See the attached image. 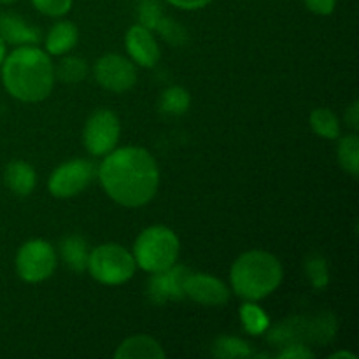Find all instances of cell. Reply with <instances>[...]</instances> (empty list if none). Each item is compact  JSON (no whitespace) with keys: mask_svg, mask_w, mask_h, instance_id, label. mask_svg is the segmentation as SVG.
Masks as SVG:
<instances>
[{"mask_svg":"<svg viewBox=\"0 0 359 359\" xmlns=\"http://www.w3.org/2000/svg\"><path fill=\"white\" fill-rule=\"evenodd\" d=\"M102 188L119 205L142 207L156 195L160 170L144 147L112 149L98 167Z\"/></svg>","mask_w":359,"mask_h":359,"instance_id":"6da1fadb","label":"cell"},{"mask_svg":"<svg viewBox=\"0 0 359 359\" xmlns=\"http://www.w3.org/2000/svg\"><path fill=\"white\" fill-rule=\"evenodd\" d=\"M2 83L11 97L27 104L42 102L55 86V67L46 51L20 46L2 62Z\"/></svg>","mask_w":359,"mask_h":359,"instance_id":"7a4b0ae2","label":"cell"},{"mask_svg":"<svg viewBox=\"0 0 359 359\" xmlns=\"http://www.w3.org/2000/svg\"><path fill=\"white\" fill-rule=\"evenodd\" d=\"M283 265L266 251H248L231 266V286L245 302H258L272 294L283 283Z\"/></svg>","mask_w":359,"mask_h":359,"instance_id":"3957f363","label":"cell"},{"mask_svg":"<svg viewBox=\"0 0 359 359\" xmlns=\"http://www.w3.org/2000/svg\"><path fill=\"white\" fill-rule=\"evenodd\" d=\"M179 238L170 228L151 226L137 237L133 258L142 270L151 273L163 272L175 265L179 258Z\"/></svg>","mask_w":359,"mask_h":359,"instance_id":"277c9868","label":"cell"},{"mask_svg":"<svg viewBox=\"0 0 359 359\" xmlns=\"http://www.w3.org/2000/svg\"><path fill=\"white\" fill-rule=\"evenodd\" d=\"M135 258L119 244H102L90 252L88 270L95 280L107 286H118L135 273Z\"/></svg>","mask_w":359,"mask_h":359,"instance_id":"5b68a950","label":"cell"},{"mask_svg":"<svg viewBox=\"0 0 359 359\" xmlns=\"http://www.w3.org/2000/svg\"><path fill=\"white\" fill-rule=\"evenodd\" d=\"M56 269V252L46 241H30L16 255V272L25 283L37 284L49 279Z\"/></svg>","mask_w":359,"mask_h":359,"instance_id":"8992f818","label":"cell"},{"mask_svg":"<svg viewBox=\"0 0 359 359\" xmlns=\"http://www.w3.org/2000/svg\"><path fill=\"white\" fill-rule=\"evenodd\" d=\"M97 167L90 160H70L60 165L49 177V191L56 198L79 195L97 177Z\"/></svg>","mask_w":359,"mask_h":359,"instance_id":"52a82bcc","label":"cell"},{"mask_svg":"<svg viewBox=\"0 0 359 359\" xmlns=\"http://www.w3.org/2000/svg\"><path fill=\"white\" fill-rule=\"evenodd\" d=\"M119 132L121 126L118 116L109 109H100L93 112L84 125V146L93 156H105L118 146Z\"/></svg>","mask_w":359,"mask_h":359,"instance_id":"ba28073f","label":"cell"},{"mask_svg":"<svg viewBox=\"0 0 359 359\" xmlns=\"http://www.w3.org/2000/svg\"><path fill=\"white\" fill-rule=\"evenodd\" d=\"M95 77L102 88L123 93L135 86L137 70L130 60L121 55H105L95 65Z\"/></svg>","mask_w":359,"mask_h":359,"instance_id":"9c48e42d","label":"cell"},{"mask_svg":"<svg viewBox=\"0 0 359 359\" xmlns=\"http://www.w3.org/2000/svg\"><path fill=\"white\" fill-rule=\"evenodd\" d=\"M186 298L209 307H223L230 300V290L223 280L209 273H188L182 284Z\"/></svg>","mask_w":359,"mask_h":359,"instance_id":"30bf717a","label":"cell"},{"mask_svg":"<svg viewBox=\"0 0 359 359\" xmlns=\"http://www.w3.org/2000/svg\"><path fill=\"white\" fill-rule=\"evenodd\" d=\"M189 270L181 265H172L163 272H156L149 280V298L156 305H163L167 302L184 300L186 294L182 290L184 279L188 277Z\"/></svg>","mask_w":359,"mask_h":359,"instance_id":"8fae6325","label":"cell"},{"mask_svg":"<svg viewBox=\"0 0 359 359\" xmlns=\"http://www.w3.org/2000/svg\"><path fill=\"white\" fill-rule=\"evenodd\" d=\"M125 44L128 49V55L132 56L137 65L154 67L160 60V46H158L151 30H147L142 25H133L126 32Z\"/></svg>","mask_w":359,"mask_h":359,"instance_id":"7c38bea8","label":"cell"},{"mask_svg":"<svg viewBox=\"0 0 359 359\" xmlns=\"http://www.w3.org/2000/svg\"><path fill=\"white\" fill-rule=\"evenodd\" d=\"M269 342L277 344L279 347L290 346V344L316 342L314 319L309 321L305 318H291L280 323L269 333Z\"/></svg>","mask_w":359,"mask_h":359,"instance_id":"4fadbf2b","label":"cell"},{"mask_svg":"<svg viewBox=\"0 0 359 359\" xmlns=\"http://www.w3.org/2000/svg\"><path fill=\"white\" fill-rule=\"evenodd\" d=\"M0 37L6 44L13 46H34L41 41V30L14 13L0 14Z\"/></svg>","mask_w":359,"mask_h":359,"instance_id":"5bb4252c","label":"cell"},{"mask_svg":"<svg viewBox=\"0 0 359 359\" xmlns=\"http://www.w3.org/2000/svg\"><path fill=\"white\" fill-rule=\"evenodd\" d=\"M4 182L14 195L27 196L34 191L37 184V174L30 163L23 160H14L4 170Z\"/></svg>","mask_w":359,"mask_h":359,"instance_id":"9a60e30c","label":"cell"},{"mask_svg":"<svg viewBox=\"0 0 359 359\" xmlns=\"http://www.w3.org/2000/svg\"><path fill=\"white\" fill-rule=\"evenodd\" d=\"M116 359H163L165 351L160 344L147 335H135L126 339L116 349Z\"/></svg>","mask_w":359,"mask_h":359,"instance_id":"2e32d148","label":"cell"},{"mask_svg":"<svg viewBox=\"0 0 359 359\" xmlns=\"http://www.w3.org/2000/svg\"><path fill=\"white\" fill-rule=\"evenodd\" d=\"M77 41H79V30L76 25L72 21H58L46 37V51L48 55L55 56L65 55L76 48Z\"/></svg>","mask_w":359,"mask_h":359,"instance_id":"e0dca14e","label":"cell"},{"mask_svg":"<svg viewBox=\"0 0 359 359\" xmlns=\"http://www.w3.org/2000/svg\"><path fill=\"white\" fill-rule=\"evenodd\" d=\"M60 251H62L65 263L74 272H84V270H88L90 251H88L86 241L81 235H70V237L63 238L62 244H60Z\"/></svg>","mask_w":359,"mask_h":359,"instance_id":"ac0fdd59","label":"cell"},{"mask_svg":"<svg viewBox=\"0 0 359 359\" xmlns=\"http://www.w3.org/2000/svg\"><path fill=\"white\" fill-rule=\"evenodd\" d=\"M311 128L316 135L323 137V139H339L340 137V121L335 116V112H332L326 107L314 109L311 112Z\"/></svg>","mask_w":359,"mask_h":359,"instance_id":"d6986e66","label":"cell"},{"mask_svg":"<svg viewBox=\"0 0 359 359\" xmlns=\"http://www.w3.org/2000/svg\"><path fill=\"white\" fill-rule=\"evenodd\" d=\"M339 154L340 167L346 172H349L353 177H358L359 174V139L358 135H346L339 140L337 147Z\"/></svg>","mask_w":359,"mask_h":359,"instance_id":"ffe728a7","label":"cell"},{"mask_svg":"<svg viewBox=\"0 0 359 359\" xmlns=\"http://www.w3.org/2000/svg\"><path fill=\"white\" fill-rule=\"evenodd\" d=\"M191 104V97L188 91L181 86H172L163 91L160 98V111L170 116L184 114Z\"/></svg>","mask_w":359,"mask_h":359,"instance_id":"44dd1931","label":"cell"},{"mask_svg":"<svg viewBox=\"0 0 359 359\" xmlns=\"http://www.w3.org/2000/svg\"><path fill=\"white\" fill-rule=\"evenodd\" d=\"M241 319L242 325H244L245 332L251 333V335H262L269 330L270 319L266 316V312L262 307H258L252 302H245L241 307Z\"/></svg>","mask_w":359,"mask_h":359,"instance_id":"7402d4cb","label":"cell"},{"mask_svg":"<svg viewBox=\"0 0 359 359\" xmlns=\"http://www.w3.org/2000/svg\"><path fill=\"white\" fill-rule=\"evenodd\" d=\"M212 354L216 358H249L255 356L251 349V344L244 342L237 337H219L212 346Z\"/></svg>","mask_w":359,"mask_h":359,"instance_id":"603a6c76","label":"cell"},{"mask_svg":"<svg viewBox=\"0 0 359 359\" xmlns=\"http://www.w3.org/2000/svg\"><path fill=\"white\" fill-rule=\"evenodd\" d=\"M88 76V63L79 56H67L58 67L55 69V77H58L62 83L76 84L86 79Z\"/></svg>","mask_w":359,"mask_h":359,"instance_id":"cb8c5ba5","label":"cell"},{"mask_svg":"<svg viewBox=\"0 0 359 359\" xmlns=\"http://www.w3.org/2000/svg\"><path fill=\"white\" fill-rule=\"evenodd\" d=\"M305 272H307L309 280L316 290H325L330 283V272L328 263L321 255L309 256L305 262Z\"/></svg>","mask_w":359,"mask_h":359,"instance_id":"d4e9b609","label":"cell"},{"mask_svg":"<svg viewBox=\"0 0 359 359\" xmlns=\"http://www.w3.org/2000/svg\"><path fill=\"white\" fill-rule=\"evenodd\" d=\"M154 30L160 32V34L163 35V37L174 46L184 44L186 39H188L184 28H182L181 25L175 23L174 20H170V18H167V16H161V20L158 21V25H156V28H154Z\"/></svg>","mask_w":359,"mask_h":359,"instance_id":"484cf974","label":"cell"},{"mask_svg":"<svg viewBox=\"0 0 359 359\" xmlns=\"http://www.w3.org/2000/svg\"><path fill=\"white\" fill-rule=\"evenodd\" d=\"M163 13L156 0H142L139 7V23L146 27L147 30H154L158 21L161 20Z\"/></svg>","mask_w":359,"mask_h":359,"instance_id":"4316f807","label":"cell"},{"mask_svg":"<svg viewBox=\"0 0 359 359\" xmlns=\"http://www.w3.org/2000/svg\"><path fill=\"white\" fill-rule=\"evenodd\" d=\"M32 4L39 13L53 18L65 16L72 7V0H32Z\"/></svg>","mask_w":359,"mask_h":359,"instance_id":"83f0119b","label":"cell"},{"mask_svg":"<svg viewBox=\"0 0 359 359\" xmlns=\"http://www.w3.org/2000/svg\"><path fill=\"white\" fill-rule=\"evenodd\" d=\"M279 359H312L314 353L304 344H290V346L280 347V353L277 354Z\"/></svg>","mask_w":359,"mask_h":359,"instance_id":"f1b7e54d","label":"cell"},{"mask_svg":"<svg viewBox=\"0 0 359 359\" xmlns=\"http://www.w3.org/2000/svg\"><path fill=\"white\" fill-rule=\"evenodd\" d=\"M307 9L311 13L319 14V16H328L335 11L337 0H304Z\"/></svg>","mask_w":359,"mask_h":359,"instance_id":"f546056e","label":"cell"},{"mask_svg":"<svg viewBox=\"0 0 359 359\" xmlns=\"http://www.w3.org/2000/svg\"><path fill=\"white\" fill-rule=\"evenodd\" d=\"M167 2L172 4V6L179 7V9L193 11V9H202V7L209 6L212 0H167Z\"/></svg>","mask_w":359,"mask_h":359,"instance_id":"4dcf8cb0","label":"cell"},{"mask_svg":"<svg viewBox=\"0 0 359 359\" xmlns=\"http://www.w3.org/2000/svg\"><path fill=\"white\" fill-rule=\"evenodd\" d=\"M346 121L353 130L359 128V102L354 100L346 111Z\"/></svg>","mask_w":359,"mask_h":359,"instance_id":"1f68e13d","label":"cell"},{"mask_svg":"<svg viewBox=\"0 0 359 359\" xmlns=\"http://www.w3.org/2000/svg\"><path fill=\"white\" fill-rule=\"evenodd\" d=\"M339 358H349V359H356V354L347 353V351H340V353H335L330 356V359H339Z\"/></svg>","mask_w":359,"mask_h":359,"instance_id":"d6a6232c","label":"cell"},{"mask_svg":"<svg viewBox=\"0 0 359 359\" xmlns=\"http://www.w3.org/2000/svg\"><path fill=\"white\" fill-rule=\"evenodd\" d=\"M4 58H6V42H4V39L0 37V65H2Z\"/></svg>","mask_w":359,"mask_h":359,"instance_id":"836d02e7","label":"cell"},{"mask_svg":"<svg viewBox=\"0 0 359 359\" xmlns=\"http://www.w3.org/2000/svg\"><path fill=\"white\" fill-rule=\"evenodd\" d=\"M18 2V0H0V4H4V6H7V4H14Z\"/></svg>","mask_w":359,"mask_h":359,"instance_id":"e575fe53","label":"cell"}]
</instances>
